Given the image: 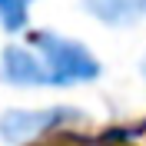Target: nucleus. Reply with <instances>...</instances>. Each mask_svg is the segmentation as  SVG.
<instances>
[{
	"label": "nucleus",
	"mask_w": 146,
	"mask_h": 146,
	"mask_svg": "<svg viewBox=\"0 0 146 146\" xmlns=\"http://www.w3.org/2000/svg\"><path fill=\"white\" fill-rule=\"evenodd\" d=\"M30 46L36 50L40 63H43L46 90H73V86H90L103 76V60L90 50V43H83L70 33L60 30H33L23 33Z\"/></svg>",
	"instance_id": "obj_1"
},
{
	"label": "nucleus",
	"mask_w": 146,
	"mask_h": 146,
	"mask_svg": "<svg viewBox=\"0 0 146 146\" xmlns=\"http://www.w3.org/2000/svg\"><path fill=\"white\" fill-rule=\"evenodd\" d=\"M86 110L70 103H46V106H10L0 113V143L3 146H30L46 136L66 133L86 123Z\"/></svg>",
	"instance_id": "obj_2"
},
{
	"label": "nucleus",
	"mask_w": 146,
	"mask_h": 146,
	"mask_svg": "<svg viewBox=\"0 0 146 146\" xmlns=\"http://www.w3.org/2000/svg\"><path fill=\"white\" fill-rule=\"evenodd\" d=\"M0 83L13 90H46L43 63L27 40H10L0 46Z\"/></svg>",
	"instance_id": "obj_3"
},
{
	"label": "nucleus",
	"mask_w": 146,
	"mask_h": 146,
	"mask_svg": "<svg viewBox=\"0 0 146 146\" xmlns=\"http://www.w3.org/2000/svg\"><path fill=\"white\" fill-rule=\"evenodd\" d=\"M80 10L106 30H133L143 23V0H80Z\"/></svg>",
	"instance_id": "obj_4"
},
{
	"label": "nucleus",
	"mask_w": 146,
	"mask_h": 146,
	"mask_svg": "<svg viewBox=\"0 0 146 146\" xmlns=\"http://www.w3.org/2000/svg\"><path fill=\"white\" fill-rule=\"evenodd\" d=\"M40 0H0V30L10 36H23L30 30V10Z\"/></svg>",
	"instance_id": "obj_5"
},
{
	"label": "nucleus",
	"mask_w": 146,
	"mask_h": 146,
	"mask_svg": "<svg viewBox=\"0 0 146 146\" xmlns=\"http://www.w3.org/2000/svg\"><path fill=\"white\" fill-rule=\"evenodd\" d=\"M139 73H143V80H146V56L139 60Z\"/></svg>",
	"instance_id": "obj_6"
},
{
	"label": "nucleus",
	"mask_w": 146,
	"mask_h": 146,
	"mask_svg": "<svg viewBox=\"0 0 146 146\" xmlns=\"http://www.w3.org/2000/svg\"><path fill=\"white\" fill-rule=\"evenodd\" d=\"M143 10H146V0H143Z\"/></svg>",
	"instance_id": "obj_7"
}]
</instances>
